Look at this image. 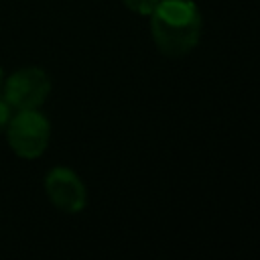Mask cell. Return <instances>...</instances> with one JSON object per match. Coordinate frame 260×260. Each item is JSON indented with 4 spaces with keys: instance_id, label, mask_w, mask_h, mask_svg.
Listing matches in <instances>:
<instances>
[{
    "instance_id": "7a4b0ae2",
    "label": "cell",
    "mask_w": 260,
    "mask_h": 260,
    "mask_svg": "<svg viewBox=\"0 0 260 260\" xmlns=\"http://www.w3.org/2000/svg\"><path fill=\"white\" fill-rule=\"evenodd\" d=\"M4 136L10 150L18 158L35 160L49 148L51 122L41 110H18L12 114Z\"/></svg>"
},
{
    "instance_id": "52a82bcc",
    "label": "cell",
    "mask_w": 260,
    "mask_h": 260,
    "mask_svg": "<svg viewBox=\"0 0 260 260\" xmlns=\"http://www.w3.org/2000/svg\"><path fill=\"white\" fill-rule=\"evenodd\" d=\"M4 77H6V73H4V69H2V65H0V91H2V83H4Z\"/></svg>"
},
{
    "instance_id": "8992f818",
    "label": "cell",
    "mask_w": 260,
    "mask_h": 260,
    "mask_svg": "<svg viewBox=\"0 0 260 260\" xmlns=\"http://www.w3.org/2000/svg\"><path fill=\"white\" fill-rule=\"evenodd\" d=\"M12 114H14V110L10 108V104H8V102L2 98V93H0V132L6 130V126H8L10 118H12Z\"/></svg>"
},
{
    "instance_id": "277c9868",
    "label": "cell",
    "mask_w": 260,
    "mask_h": 260,
    "mask_svg": "<svg viewBox=\"0 0 260 260\" xmlns=\"http://www.w3.org/2000/svg\"><path fill=\"white\" fill-rule=\"evenodd\" d=\"M49 201L63 213H81L87 205V187L69 167H53L43 179Z\"/></svg>"
},
{
    "instance_id": "6da1fadb",
    "label": "cell",
    "mask_w": 260,
    "mask_h": 260,
    "mask_svg": "<svg viewBox=\"0 0 260 260\" xmlns=\"http://www.w3.org/2000/svg\"><path fill=\"white\" fill-rule=\"evenodd\" d=\"M148 18L152 41L165 57H185L199 45L203 18L195 0H160Z\"/></svg>"
},
{
    "instance_id": "5b68a950",
    "label": "cell",
    "mask_w": 260,
    "mask_h": 260,
    "mask_svg": "<svg viewBox=\"0 0 260 260\" xmlns=\"http://www.w3.org/2000/svg\"><path fill=\"white\" fill-rule=\"evenodd\" d=\"M122 2L130 12H134L138 16H150L160 0H122Z\"/></svg>"
},
{
    "instance_id": "3957f363",
    "label": "cell",
    "mask_w": 260,
    "mask_h": 260,
    "mask_svg": "<svg viewBox=\"0 0 260 260\" xmlns=\"http://www.w3.org/2000/svg\"><path fill=\"white\" fill-rule=\"evenodd\" d=\"M51 89H53V81L43 67L24 65L4 77L0 93L10 104V108L18 112V110H41V106L51 95Z\"/></svg>"
}]
</instances>
